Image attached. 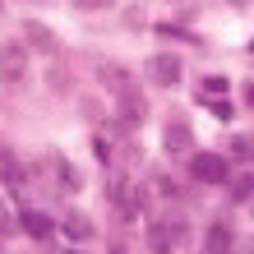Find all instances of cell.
Segmentation results:
<instances>
[{"label": "cell", "mask_w": 254, "mask_h": 254, "mask_svg": "<svg viewBox=\"0 0 254 254\" xmlns=\"http://www.w3.org/2000/svg\"><path fill=\"white\" fill-rule=\"evenodd\" d=\"M190 176L199 185H227V157H217V153H194L190 157Z\"/></svg>", "instance_id": "cell-1"}, {"label": "cell", "mask_w": 254, "mask_h": 254, "mask_svg": "<svg viewBox=\"0 0 254 254\" xmlns=\"http://www.w3.org/2000/svg\"><path fill=\"white\" fill-rule=\"evenodd\" d=\"M0 79L5 83H23L28 79V47L23 42H5V47H0Z\"/></svg>", "instance_id": "cell-2"}, {"label": "cell", "mask_w": 254, "mask_h": 254, "mask_svg": "<svg viewBox=\"0 0 254 254\" xmlns=\"http://www.w3.org/2000/svg\"><path fill=\"white\" fill-rule=\"evenodd\" d=\"M148 79L157 88H176L181 83V61H176V56H153V61H148Z\"/></svg>", "instance_id": "cell-3"}, {"label": "cell", "mask_w": 254, "mask_h": 254, "mask_svg": "<svg viewBox=\"0 0 254 254\" xmlns=\"http://www.w3.org/2000/svg\"><path fill=\"white\" fill-rule=\"evenodd\" d=\"M176 236H181V222H153V231H148V245H153V254H171Z\"/></svg>", "instance_id": "cell-4"}, {"label": "cell", "mask_w": 254, "mask_h": 254, "mask_svg": "<svg viewBox=\"0 0 254 254\" xmlns=\"http://www.w3.org/2000/svg\"><path fill=\"white\" fill-rule=\"evenodd\" d=\"M19 227L33 236V241H47V236H51V217L37 213V208H23V213H19Z\"/></svg>", "instance_id": "cell-5"}, {"label": "cell", "mask_w": 254, "mask_h": 254, "mask_svg": "<svg viewBox=\"0 0 254 254\" xmlns=\"http://www.w3.org/2000/svg\"><path fill=\"white\" fill-rule=\"evenodd\" d=\"M190 148H194L190 125H185V121H171V125H167V153H190Z\"/></svg>", "instance_id": "cell-6"}, {"label": "cell", "mask_w": 254, "mask_h": 254, "mask_svg": "<svg viewBox=\"0 0 254 254\" xmlns=\"http://www.w3.org/2000/svg\"><path fill=\"white\" fill-rule=\"evenodd\" d=\"M51 167H56V181H61V190L65 194H74V190H83V181H79V171L69 167V162L61 157V153H51Z\"/></svg>", "instance_id": "cell-7"}, {"label": "cell", "mask_w": 254, "mask_h": 254, "mask_svg": "<svg viewBox=\"0 0 254 254\" xmlns=\"http://www.w3.org/2000/svg\"><path fill=\"white\" fill-rule=\"evenodd\" d=\"M227 245H231L227 222H213V227H208V236H203V254H227Z\"/></svg>", "instance_id": "cell-8"}, {"label": "cell", "mask_w": 254, "mask_h": 254, "mask_svg": "<svg viewBox=\"0 0 254 254\" xmlns=\"http://www.w3.org/2000/svg\"><path fill=\"white\" fill-rule=\"evenodd\" d=\"M0 185H9V190L23 185V167H19V157H14V153H0Z\"/></svg>", "instance_id": "cell-9"}, {"label": "cell", "mask_w": 254, "mask_h": 254, "mask_svg": "<svg viewBox=\"0 0 254 254\" xmlns=\"http://www.w3.org/2000/svg\"><path fill=\"white\" fill-rule=\"evenodd\" d=\"M23 33L33 37V47H37V51H47V56L56 51V37H51V28H42V23H28Z\"/></svg>", "instance_id": "cell-10"}, {"label": "cell", "mask_w": 254, "mask_h": 254, "mask_svg": "<svg viewBox=\"0 0 254 254\" xmlns=\"http://www.w3.org/2000/svg\"><path fill=\"white\" fill-rule=\"evenodd\" d=\"M65 236H69V241H88V236H93V222L79 217V213H69L65 217Z\"/></svg>", "instance_id": "cell-11"}, {"label": "cell", "mask_w": 254, "mask_h": 254, "mask_svg": "<svg viewBox=\"0 0 254 254\" xmlns=\"http://www.w3.org/2000/svg\"><path fill=\"white\" fill-rule=\"evenodd\" d=\"M250 190H254V181H250V176H236V181H231V199H236V203H241V199H250Z\"/></svg>", "instance_id": "cell-12"}, {"label": "cell", "mask_w": 254, "mask_h": 254, "mask_svg": "<svg viewBox=\"0 0 254 254\" xmlns=\"http://www.w3.org/2000/svg\"><path fill=\"white\" fill-rule=\"evenodd\" d=\"M231 148H236V157H254V139H250V134H241Z\"/></svg>", "instance_id": "cell-13"}, {"label": "cell", "mask_w": 254, "mask_h": 254, "mask_svg": "<svg viewBox=\"0 0 254 254\" xmlns=\"http://www.w3.org/2000/svg\"><path fill=\"white\" fill-rule=\"evenodd\" d=\"M208 111H213L217 121H231V102H213V107H208Z\"/></svg>", "instance_id": "cell-14"}, {"label": "cell", "mask_w": 254, "mask_h": 254, "mask_svg": "<svg viewBox=\"0 0 254 254\" xmlns=\"http://www.w3.org/2000/svg\"><path fill=\"white\" fill-rule=\"evenodd\" d=\"M222 88H227V79H217V74H213V79H203V93H222Z\"/></svg>", "instance_id": "cell-15"}, {"label": "cell", "mask_w": 254, "mask_h": 254, "mask_svg": "<svg viewBox=\"0 0 254 254\" xmlns=\"http://www.w3.org/2000/svg\"><path fill=\"white\" fill-rule=\"evenodd\" d=\"M74 5H79V9H107L111 0H74Z\"/></svg>", "instance_id": "cell-16"}, {"label": "cell", "mask_w": 254, "mask_h": 254, "mask_svg": "<svg viewBox=\"0 0 254 254\" xmlns=\"http://www.w3.org/2000/svg\"><path fill=\"white\" fill-rule=\"evenodd\" d=\"M245 107L254 111V83H245Z\"/></svg>", "instance_id": "cell-17"}, {"label": "cell", "mask_w": 254, "mask_h": 254, "mask_svg": "<svg viewBox=\"0 0 254 254\" xmlns=\"http://www.w3.org/2000/svg\"><path fill=\"white\" fill-rule=\"evenodd\" d=\"M5 227H14V222H9V213H5V203H0V231H5Z\"/></svg>", "instance_id": "cell-18"}]
</instances>
